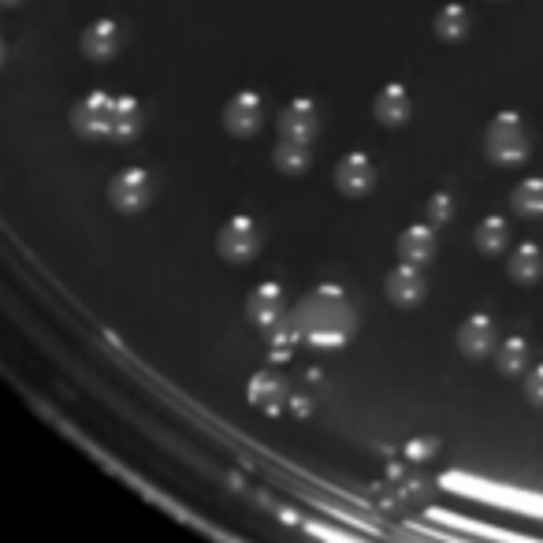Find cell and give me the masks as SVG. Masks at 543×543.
Masks as SVG:
<instances>
[{"label": "cell", "mask_w": 543, "mask_h": 543, "mask_svg": "<svg viewBox=\"0 0 543 543\" xmlns=\"http://www.w3.org/2000/svg\"><path fill=\"white\" fill-rule=\"evenodd\" d=\"M153 201V175L146 168H123L108 183V205L120 212H142Z\"/></svg>", "instance_id": "obj_4"}, {"label": "cell", "mask_w": 543, "mask_h": 543, "mask_svg": "<svg viewBox=\"0 0 543 543\" xmlns=\"http://www.w3.org/2000/svg\"><path fill=\"white\" fill-rule=\"evenodd\" d=\"M317 131H320V108L313 97H294L291 105L279 112V138L313 142Z\"/></svg>", "instance_id": "obj_10"}, {"label": "cell", "mask_w": 543, "mask_h": 543, "mask_svg": "<svg viewBox=\"0 0 543 543\" xmlns=\"http://www.w3.org/2000/svg\"><path fill=\"white\" fill-rule=\"evenodd\" d=\"M510 276L517 283H536L543 276V250L536 242H521L514 253H510Z\"/></svg>", "instance_id": "obj_17"}, {"label": "cell", "mask_w": 543, "mask_h": 543, "mask_svg": "<svg viewBox=\"0 0 543 543\" xmlns=\"http://www.w3.org/2000/svg\"><path fill=\"white\" fill-rule=\"evenodd\" d=\"M424 272L417 265H402L398 261L395 268H391V276H387V298L395 305H402V309H413V305H421L424 298Z\"/></svg>", "instance_id": "obj_15"}, {"label": "cell", "mask_w": 543, "mask_h": 543, "mask_svg": "<svg viewBox=\"0 0 543 543\" xmlns=\"http://www.w3.org/2000/svg\"><path fill=\"white\" fill-rule=\"evenodd\" d=\"M510 205L517 209V216H543V179H525V183L514 186V194H510Z\"/></svg>", "instance_id": "obj_23"}, {"label": "cell", "mask_w": 543, "mask_h": 543, "mask_svg": "<svg viewBox=\"0 0 543 543\" xmlns=\"http://www.w3.org/2000/svg\"><path fill=\"white\" fill-rule=\"evenodd\" d=\"M432 451H436V443H432V439H413L410 447H406V454H410L413 462H424Z\"/></svg>", "instance_id": "obj_27"}, {"label": "cell", "mask_w": 543, "mask_h": 543, "mask_svg": "<svg viewBox=\"0 0 543 543\" xmlns=\"http://www.w3.org/2000/svg\"><path fill=\"white\" fill-rule=\"evenodd\" d=\"M112 108H116V97L105 90L86 93L79 105L71 108V127L82 134V138H112Z\"/></svg>", "instance_id": "obj_5"}, {"label": "cell", "mask_w": 543, "mask_h": 543, "mask_svg": "<svg viewBox=\"0 0 543 543\" xmlns=\"http://www.w3.org/2000/svg\"><path fill=\"white\" fill-rule=\"evenodd\" d=\"M272 160H276V168H279L283 175H302L305 168H309L313 153H309V142L279 138V146H276V153H272Z\"/></svg>", "instance_id": "obj_20"}, {"label": "cell", "mask_w": 543, "mask_h": 543, "mask_svg": "<svg viewBox=\"0 0 543 543\" xmlns=\"http://www.w3.org/2000/svg\"><path fill=\"white\" fill-rule=\"evenodd\" d=\"M495 365L503 376H517V372L529 369V343L514 335V339H503V343L495 346Z\"/></svg>", "instance_id": "obj_21"}, {"label": "cell", "mask_w": 543, "mask_h": 543, "mask_svg": "<svg viewBox=\"0 0 543 543\" xmlns=\"http://www.w3.org/2000/svg\"><path fill=\"white\" fill-rule=\"evenodd\" d=\"M261 123H265V97L257 90L235 93L224 105V127L235 138H253V134L261 131Z\"/></svg>", "instance_id": "obj_8"}, {"label": "cell", "mask_w": 543, "mask_h": 543, "mask_svg": "<svg viewBox=\"0 0 543 543\" xmlns=\"http://www.w3.org/2000/svg\"><path fill=\"white\" fill-rule=\"evenodd\" d=\"M525 395H529L532 406H543V365L525 372Z\"/></svg>", "instance_id": "obj_26"}, {"label": "cell", "mask_w": 543, "mask_h": 543, "mask_svg": "<svg viewBox=\"0 0 543 543\" xmlns=\"http://www.w3.org/2000/svg\"><path fill=\"white\" fill-rule=\"evenodd\" d=\"M15 4H23V0H0V8H15Z\"/></svg>", "instance_id": "obj_28"}, {"label": "cell", "mask_w": 543, "mask_h": 543, "mask_svg": "<svg viewBox=\"0 0 543 543\" xmlns=\"http://www.w3.org/2000/svg\"><path fill=\"white\" fill-rule=\"evenodd\" d=\"M246 398L253 402V410L268 413V417H279L283 410H291V384H287L276 369H257L250 376Z\"/></svg>", "instance_id": "obj_7"}, {"label": "cell", "mask_w": 543, "mask_h": 543, "mask_svg": "<svg viewBox=\"0 0 543 543\" xmlns=\"http://www.w3.org/2000/svg\"><path fill=\"white\" fill-rule=\"evenodd\" d=\"M142 105L138 97H116V108H112V138L116 142H131L134 134L142 131Z\"/></svg>", "instance_id": "obj_16"}, {"label": "cell", "mask_w": 543, "mask_h": 543, "mask_svg": "<svg viewBox=\"0 0 543 543\" xmlns=\"http://www.w3.org/2000/svg\"><path fill=\"white\" fill-rule=\"evenodd\" d=\"M335 186L346 198H365L372 186H376V164L369 153H346L335 164Z\"/></svg>", "instance_id": "obj_9"}, {"label": "cell", "mask_w": 543, "mask_h": 543, "mask_svg": "<svg viewBox=\"0 0 543 543\" xmlns=\"http://www.w3.org/2000/svg\"><path fill=\"white\" fill-rule=\"evenodd\" d=\"M246 317L250 324H257L261 332H272L276 324L287 320V291L279 287L276 279H265V283H257L246 298Z\"/></svg>", "instance_id": "obj_6"}, {"label": "cell", "mask_w": 543, "mask_h": 543, "mask_svg": "<svg viewBox=\"0 0 543 543\" xmlns=\"http://www.w3.org/2000/svg\"><path fill=\"white\" fill-rule=\"evenodd\" d=\"M410 112H413V97L402 82H387L384 90L376 93V101H372V116L384 123V127H402V123L410 120Z\"/></svg>", "instance_id": "obj_13"}, {"label": "cell", "mask_w": 543, "mask_h": 543, "mask_svg": "<svg viewBox=\"0 0 543 543\" xmlns=\"http://www.w3.org/2000/svg\"><path fill=\"white\" fill-rule=\"evenodd\" d=\"M529 127L517 112H499L495 120L488 123V134H484V149L495 164L503 168H514V164H525L529 157Z\"/></svg>", "instance_id": "obj_2"}, {"label": "cell", "mask_w": 543, "mask_h": 543, "mask_svg": "<svg viewBox=\"0 0 543 543\" xmlns=\"http://www.w3.org/2000/svg\"><path fill=\"white\" fill-rule=\"evenodd\" d=\"M451 216H454V198L447 194V190H439L436 198H432L428 205H424V224L436 227V231H439L443 224H447Z\"/></svg>", "instance_id": "obj_25"}, {"label": "cell", "mask_w": 543, "mask_h": 543, "mask_svg": "<svg viewBox=\"0 0 543 543\" xmlns=\"http://www.w3.org/2000/svg\"><path fill=\"white\" fill-rule=\"evenodd\" d=\"M473 242H477L480 253L495 257V253H503L506 246H510V227H506L503 216H484V220L477 224V235H473Z\"/></svg>", "instance_id": "obj_18"}, {"label": "cell", "mask_w": 543, "mask_h": 543, "mask_svg": "<svg viewBox=\"0 0 543 543\" xmlns=\"http://www.w3.org/2000/svg\"><path fill=\"white\" fill-rule=\"evenodd\" d=\"M291 320L298 335L313 346H343L354 335V328H358V313H354L350 294L343 287H335V283L317 287L294 309Z\"/></svg>", "instance_id": "obj_1"}, {"label": "cell", "mask_w": 543, "mask_h": 543, "mask_svg": "<svg viewBox=\"0 0 543 543\" xmlns=\"http://www.w3.org/2000/svg\"><path fill=\"white\" fill-rule=\"evenodd\" d=\"M261 242H265L261 224H257L253 216H246V212H239V216H231V220L220 227L216 250H220V257H224L227 265H246V261H253V257L261 253Z\"/></svg>", "instance_id": "obj_3"}, {"label": "cell", "mask_w": 543, "mask_h": 543, "mask_svg": "<svg viewBox=\"0 0 543 543\" xmlns=\"http://www.w3.org/2000/svg\"><path fill=\"white\" fill-rule=\"evenodd\" d=\"M495 346H499V332H495V320L488 313H473V317L462 320L458 350H462L465 358H488Z\"/></svg>", "instance_id": "obj_11"}, {"label": "cell", "mask_w": 543, "mask_h": 543, "mask_svg": "<svg viewBox=\"0 0 543 543\" xmlns=\"http://www.w3.org/2000/svg\"><path fill=\"white\" fill-rule=\"evenodd\" d=\"M4 56H8V45H4V38H0V64H4Z\"/></svg>", "instance_id": "obj_29"}, {"label": "cell", "mask_w": 543, "mask_h": 543, "mask_svg": "<svg viewBox=\"0 0 543 543\" xmlns=\"http://www.w3.org/2000/svg\"><path fill=\"white\" fill-rule=\"evenodd\" d=\"M298 343H302V335H298V328H294V320L276 324V328H272V339H268V358H272V365L291 361L294 350H298Z\"/></svg>", "instance_id": "obj_22"}, {"label": "cell", "mask_w": 543, "mask_h": 543, "mask_svg": "<svg viewBox=\"0 0 543 543\" xmlns=\"http://www.w3.org/2000/svg\"><path fill=\"white\" fill-rule=\"evenodd\" d=\"M395 250H398V261H402V265L424 268L432 257H436V227H428V224L406 227V231L398 235Z\"/></svg>", "instance_id": "obj_14"}, {"label": "cell", "mask_w": 543, "mask_h": 543, "mask_svg": "<svg viewBox=\"0 0 543 543\" xmlns=\"http://www.w3.org/2000/svg\"><path fill=\"white\" fill-rule=\"evenodd\" d=\"M317 380H320L317 372H309V376H305V384L291 387V413L294 417H309V413H313V406H317L313 384H317Z\"/></svg>", "instance_id": "obj_24"}, {"label": "cell", "mask_w": 543, "mask_h": 543, "mask_svg": "<svg viewBox=\"0 0 543 543\" xmlns=\"http://www.w3.org/2000/svg\"><path fill=\"white\" fill-rule=\"evenodd\" d=\"M473 27V19H469V8L465 4H443L436 12V34L443 41H462Z\"/></svg>", "instance_id": "obj_19"}, {"label": "cell", "mask_w": 543, "mask_h": 543, "mask_svg": "<svg viewBox=\"0 0 543 543\" xmlns=\"http://www.w3.org/2000/svg\"><path fill=\"white\" fill-rule=\"evenodd\" d=\"M120 45H123V30L116 19H93L90 27H86V34H82V53L90 56V60H97V64L112 60V56L120 53Z\"/></svg>", "instance_id": "obj_12"}]
</instances>
